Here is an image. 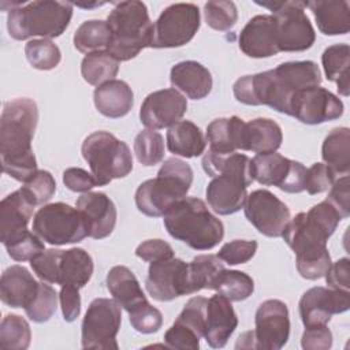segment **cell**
<instances>
[{"label": "cell", "mask_w": 350, "mask_h": 350, "mask_svg": "<svg viewBox=\"0 0 350 350\" xmlns=\"http://www.w3.org/2000/svg\"><path fill=\"white\" fill-rule=\"evenodd\" d=\"M252 331L253 349L280 350L290 336L287 305L280 299H267L260 304Z\"/></svg>", "instance_id": "cell-17"}, {"label": "cell", "mask_w": 350, "mask_h": 350, "mask_svg": "<svg viewBox=\"0 0 350 350\" xmlns=\"http://www.w3.org/2000/svg\"><path fill=\"white\" fill-rule=\"evenodd\" d=\"M38 123L34 100L22 97L4 103L0 118V159L3 172L26 182L37 170L31 139Z\"/></svg>", "instance_id": "cell-3"}, {"label": "cell", "mask_w": 350, "mask_h": 350, "mask_svg": "<svg viewBox=\"0 0 350 350\" xmlns=\"http://www.w3.org/2000/svg\"><path fill=\"white\" fill-rule=\"evenodd\" d=\"M107 288L113 299L127 313L135 306L146 301V297L137 280L135 275L124 265H115L108 271Z\"/></svg>", "instance_id": "cell-31"}, {"label": "cell", "mask_w": 350, "mask_h": 350, "mask_svg": "<svg viewBox=\"0 0 350 350\" xmlns=\"http://www.w3.org/2000/svg\"><path fill=\"white\" fill-rule=\"evenodd\" d=\"M204 171L213 179L206 187V201L213 212L232 215L247 197V187L253 183L252 159L242 153L217 154L208 150L202 157Z\"/></svg>", "instance_id": "cell-4"}, {"label": "cell", "mask_w": 350, "mask_h": 350, "mask_svg": "<svg viewBox=\"0 0 350 350\" xmlns=\"http://www.w3.org/2000/svg\"><path fill=\"white\" fill-rule=\"evenodd\" d=\"M8 256L15 261H30L33 257L45 250L44 241L34 231H25L4 245Z\"/></svg>", "instance_id": "cell-46"}, {"label": "cell", "mask_w": 350, "mask_h": 350, "mask_svg": "<svg viewBox=\"0 0 350 350\" xmlns=\"http://www.w3.org/2000/svg\"><path fill=\"white\" fill-rule=\"evenodd\" d=\"M187 111L186 97L174 88L148 94L139 109V120L149 130L171 127Z\"/></svg>", "instance_id": "cell-21"}, {"label": "cell", "mask_w": 350, "mask_h": 350, "mask_svg": "<svg viewBox=\"0 0 350 350\" xmlns=\"http://www.w3.org/2000/svg\"><path fill=\"white\" fill-rule=\"evenodd\" d=\"M283 141L280 126L269 118H256L245 123L243 150L254 153L276 152Z\"/></svg>", "instance_id": "cell-32"}, {"label": "cell", "mask_w": 350, "mask_h": 350, "mask_svg": "<svg viewBox=\"0 0 350 350\" xmlns=\"http://www.w3.org/2000/svg\"><path fill=\"white\" fill-rule=\"evenodd\" d=\"M200 29V10L193 3L168 5L153 23L149 48H178L186 45Z\"/></svg>", "instance_id": "cell-14"}, {"label": "cell", "mask_w": 350, "mask_h": 350, "mask_svg": "<svg viewBox=\"0 0 350 350\" xmlns=\"http://www.w3.org/2000/svg\"><path fill=\"white\" fill-rule=\"evenodd\" d=\"M135 256L148 262H156L174 257L172 246L163 239H146L135 249Z\"/></svg>", "instance_id": "cell-52"}, {"label": "cell", "mask_w": 350, "mask_h": 350, "mask_svg": "<svg viewBox=\"0 0 350 350\" xmlns=\"http://www.w3.org/2000/svg\"><path fill=\"white\" fill-rule=\"evenodd\" d=\"M268 8L273 18L279 52H302L316 41L314 29L305 14L306 1H256Z\"/></svg>", "instance_id": "cell-11"}, {"label": "cell", "mask_w": 350, "mask_h": 350, "mask_svg": "<svg viewBox=\"0 0 350 350\" xmlns=\"http://www.w3.org/2000/svg\"><path fill=\"white\" fill-rule=\"evenodd\" d=\"M129 319L131 327L141 334L157 332L163 325L161 312L157 308L152 306L148 299L135 306L133 310H130Z\"/></svg>", "instance_id": "cell-47"}, {"label": "cell", "mask_w": 350, "mask_h": 350, "mask_svg": "<svg viewBox=\"0 0 350 350\" xmlns=\"http://www.w3.org/2000/svg\"><path fill=\"white\" fill-rule=\"evenodd\" d=\"M321 63L328 81L335 82L339 94L347 97L350 93V48L347 44H334L321 55Z\"/></svg>", "instance_id": "cell-35"}, {"label": "cell", "mask_w": 350, "mask_h": 350, "mask_svg": "<svg viewBox=\"0 0 350 350\" xmlns=\"http://www.w3.org/2000/svg\"><path fill=\"white\" fill-rule=\"evenodd\" d=\"M239 49L249 57L262 59L279 53L272 15L253 16L239 33Z\"/></svg>", "instance_id": "cell-24"}, {"label": "cell", "mask_w": 350, "mask_h": 350, "mask_svg": "<svg viewBox=\"0 0 350 350\" xmlns=\"http://www.w3.org/2000/svg\"><path fill=\"white\" fill-rule=\"evenodd\" d=\"M308 168L280 153H257L252 159V176L262 186H276L284 193H301L306 186Z\"/></svg>", "instance_id": "cell-15"}, {"label": "cell", "mask_w": 350, "mask_h": 350, "mask_svg": "<svg viewBox=\"0 0 350 350\" xmlns=\"http://www.w3.org/2000/svg\"><path fill=\"white\" fill-rule=\"evenodd\" d=\"M342 217L325 200L290 219L282 238L295 254L297 271L308 280L323 278L331 267L328 238Z\"/></svg>", "instance_id": "cell-2"}, {"label": "cell", "mask_w": 350, "mask_h": 350, "mask_svg": "<svg viewBox=\"0 0 350 350\" xmlns=\"http://www.w3.org/2000/svg\"><path fill=\"white\" fill-rule=\"evenodd\" d=\"M168 234L194 250H209L224 237L223 223L197 197H185L163 216Z\"/></svg>", "instance_id": "cell-5"}, {"label": "cell", "mask_w": 350, "mask_h": 350, "mask_svg": "<svg viewBox=\"0 0 350 350\" xmlns=\"http://www.w3.org/2000/svg\"><path fill=\"white\" fill-rule=\"evenodd\" d=\"M97 186L127 176L133 170V154L129 145L108 131L89 134L81 148Z\"/></svg>", "instance_id": "cell-9"}, {"label": "cell", "mask_w": 350, "mask_h": 350, "mask_svg": "<svg viewBox=\"0 0 350 350\" xmlns=\"http://www.w3.org/2000/svg\"><path fill=\"white\" fill-rule=\"evenodd\" d=\"M25 55L31 67L41 71L53 70L62 60L59 46L46 38L30 40L25 45Z\"/></svg>", "instance_id": "cell-41"}, {"label": "cell", "mask_w": 350, "mask_h": 350, "mask_svg": "<svg viewBox=\"0 0 350 350\" xmlns=\"http://www.w3.org/2000/svg\"><path fill=\"white\" fill-rule=\"evenodd\" d=\"M224 269L223 262L215 254H200L194 257L189 262L191 294L204 288L215 290L216 282Z\"/></svg>", "instance_id": "cell-36"}, {"label": "cell", "mask_w": 350, "mask_h": 350, "mask_svg": "<svg viewBox=\"0 0 350 350\" xmlns=\"http://www.w3.org/2000/svg\"><path fill=\"white\" fill-rule=\"evenodd\" d=\"M204 18L209 27L227 31L232 29L238 21L237 5L232 1L212 0L204 5Z\"/></svg>", "instance_id": "cell-43"}, {"label": "cell", "mask_w": 350, "mask_h": 350, "mask_svg": "<svg viewBox=\"0 0 350 350\" xmlns=\"http://www.w3.org/2000/svg\"><path fill=\"white\" fill-rule=\"evenodd\" d=\"M200 339H201V336H198L196 332H193L191 329H189L175 321L164 334V342L171 349L198 350Z\"/></svg>", "instance_id": "cell-49"}, {"label": "cell", "mask_w": 350, "mask_h": 350, "mask_svg": "<svg viewBox=\"0 0 350 350\" xmlns=\"http://www.w3.org/2000/svg\"><path fill=\"white\" fill-rule=\"evenodd\" d=\"M74 46L82 53L107 51L111 41V29L105 21H85L74 33Z\"/></svg>", "instance_id": "cell-38"}, {"label": "cell", "mask_w": 350, "mask_h": 350, "mask_svg": "<svg viewBox=\"0 0 350 350\" xmlns=\"http://www.w3.org/2000/svg\"><path fill=\"white\" fill-rule=\"evenodd\" d=\"M107 23L111 29L107 52L118 62L131 60L144 48L150 46L153 23L142 1L116 3L107 18Z\"/></svg>", "instance_id": "cell-6"}, {"label": "cell", "mask_w": 350, "mask_h": 350, "mask_svg": "<svg viewBox=\"0 0 350 350\" xmlns=\"http://www.w3.org/2000/svg\"><path fill=\"white\" fill-rule=\"evenodd\" d=\"M167 148L176 156L198 157L205 152L206 139L197 124L190 120H179L168 127Z\"/></svg>", "instance_id": "cell-33"}, {"label": "cell", "mask_w": 350, "mask_h": 350, "mask_svg": "<svg viewBox=\"0 0 350 350\" xmlns=\"http://www.w3.org/2000/svg\"><path fill=\"white\" fill-rule=\"evenodd\" d=\"M137 160L146 167L159 164L164 159V138L156 130H142L134 139Z\"/></svg>", "instance_id": "cell-42"}, {"label": "cell", "mask_w": 350, "mask_h": 350, "mask_svg": "<svg viewBox=\"0 0 350 350\" xmlns=\"http://www.w3.org/2000/svg\"><path fill=\"white\" fill-rule=\"evenodd\" d=\"M301 346L305 350H328L332 346V332L327 325L305 327Z\"/></svg>", "instance_id": "cell-53"}, {"label": "cell", "mask_w": 350, "mask_h": 350, "mask_svg": "<svg viewBox=\"0 0 350 350\" xmlns=\"http://www.w3.org/2000/svg\"><path fill=\"white\" fill-rule=\"evenodd\" d=\"M63 183L68 190L77 193H86L97 186L96 178L79 167H70L64 170Z\"/></svg>", "instance_id": "cell-54"}, {"label": "cell", "mask_w": 350, "mask_h": 350, "mask_svg": "<svg viewBox=\"0 0 350 350\" xmlns=\"http://www.w3.org/2000/svg\"><path fill=\"white\" fill-rule=\"evenodd\" d=\"M119 72V62L107 51L88 53L81 63V74L83 79L93 86H100L115 79Z\"/></svg>", "instance_id": "cell-37"}, {"label": "cell", "mask_w": 350, "mask_h": 350, "mask_svg": "<svg viewBox=\"0 0 350 350\" xmlns=\"http://www.w3.org/2000/svg\"><path fill=\"white\" fill-rule=\"evenodd\" d=\"M145 287L149 295L160 302L191 294L189 264L180 258H168L150 262Z\"/></svg>", "instance_id": "cell-18"}, {"label": "cell", "mask_w": 350, "mask_h": 350, "mask_svg": "<svg viewBox=\"0 0 350 350\" xmlns=\"http://www.w3.org/2000/svg\"><path fill=\"white\" fill-rule=\"evenodd\" d=\"M335 176L336 175L328 165H325L324 163H314L312 167L308 168L305 190L310 196L320 194L332 186V183L335 182Z\"/></svg>", "instance_id": "cell-50"}, {"label": "cell", "mask_w": 350, "mask_h": 350, "mask_svg": "<svg viewBox=\"0 0 350 350\" xmlns=\"http://www.w3.org/2000/svg\"><path fill=\"white\" fill-rule=\"evenodd\" d=\"M257 241L234 239L231 242L224 243L216 256L228 265L245 264L253 258V256L257 252Z\"/></svg>", "instance_id": "cell-48"}, {"label": "cell", "mask_w": 350, "mask_h": 350, "mask_svg": "<svg viewBox=\"0 0 350 350\" xmlns=\"http://www.w3.org/2000/svg\"><path fill=\"white\" fill-rule=\"evenodd\" d=\"M245 123L238 116L217 118L206 127V142L209 149L217 154L234 153L238 149L243 150Z\"/></svg>", "instance_id": "cell-29"}, {"label": "cell", "mask_w": 350, "mask_h": 350, "mask_svg": "<svg viewBox=\"0 0 350 350\" xmlns=\"http://www.w3.org/2000/svg\"><path fill=\"white\" fill-rule=\"evenodd\" d=\"M298 308L305 327L327 325L334 314L349 310L350 293L331 287H312L302 294Z\"/></svg>", "instance_id": "cell-20"}, {"label": "cell", "mask_w": 350, "mask_h": 350, "mask_svg": "<svg viewBox=\"0 0 350 350\" xmlns=\"http://www.w3.org/2000/svg\"><path fill=\"white\" fill-rule=\"evenodd\" d=\"M23 183L25 185L21 189L25 191L34 206L49 201L56 191L55 178L49 171L45 170H38Z\"/></svg>", "instance_id": "cell-45"}, {"label": "cell", "mask_w": 350, "mask_h": 350, "mask_svg": "<svg viewBox=\"0 0 350 350\" xmlns=\"http://www.w3.org/2000/svg\"><path fill=\"white\" fill-rule=\"evenodd\" d=\"M59 299H60L63 319L67 323L75 321L81 313L79 288L74 286H62Z\"/></svg>", "instance_id": "cell-56"}, {"label": "cell", "mask_w": 350, "mask_h": 350, "mask_svg": "<svg viewBox=\"0 0 350 350\" xmlns=\"http://www.w3.org/2000/svg\"><path fill=\"white\" fill-rule=\"evenodd\" d=\"M38 279L52 284L82 288L93 275V260L82 247L48 249L30 260Z\"/></svg>", "instance_id": "cell-10"}, {"label": "cell", "mask_w": 350, "mask_h": 350, "mask_svg": "<svg viewBox=\"0 0 350 350\" xmlns=\"http://www.w3.org/2000/svg\"><path fill=\"white\" fill-rule=\"evenodd\" d=\"M93 101L101 115L118 119L126 116L131 111L134 105V93L127 82L112 79L94 89Z\"/></svg>", "instance_id": "cell-28"}, {"label": "cell", "mask_w": 350, "mask_h": 350, "mask_svg": "<svg viewBox=\"0 0 350 350\" xmlns=\"http://www.w3.org/2000/svg\"><path fill=\"white\" fill-rule=\"evenodd\" d=\"M215 290L231 302H239L253 294L254 282L242 271L224 269L216 282Z\"/></svg>", "instance_id": "cell-40"}, {"label": "cell", "mask_w": 350, "mask_h": 350, "mask_svg": "<svg viewBox=\"0 0 350 350\" xmlns=\"http://www.w3.org/2000/svg\"><path fill=\"white\" fill-rule=\"evenodd\" d=\"M325 282L328 287L336 290L349 291L350 288V260L347 257L339 258L334 264H331L329 269L327 271Z\"/></svg>", "instance_id": "cell-55"}, {"label": "cell", "mask_w": 350, "mask_h": 350, "mask_svg": "<svg viewBox=\"0 0 350 350\" xmlns=\"http://www.w3.org/2000/svg\"><path fill=\"white\" fill-rule=\"evenodd\" d=\"M321 157L335 175H347L350 170V130L336 127L324 138Z\"/></svg>", "instance_id": "cell-34"}, {"label": "cell", "mask_w": 350, "mask_h": 350, "mask_svg": "<svg viewBox=\"0 0 350 350\" xmlns=\"http://www.w3.org/2000/svg\"><path fill=\"white\" fill-rule=\"evenodd\" d=\"M40 283L22 265H11L0 279V298L11 308H26L37 295Z\"/></svg>", "instance_id": "cell-26"}, {"label": "cell", "mask_w": 350, "mask_h": 350, "mask_svg": "<svg viewBox=\"0 0 350 350\" xmlns=\"http://www.w3.org/2000/svg\"><path fill=\"white\" fill-rule=\"evenodd\" d=\"M34 205L22 189L8 194L0 202V239L3 245L27 231Z\"/></svg>", "instance_id": "cell-25"}, {"label": "cell", "mask_w": 350, "mask_h": 350, "mask_svg": "<svg viewBox=\"0 0 350 350\" xmlns=\"http://www.w3.org/2000/svg\"><path fill=\"white\" fill-rule=\"evenodd\" d=\"M72 16V4L68 1L37 0L25 3L8 11L7 30L18 41L31 37L56 38L68 27Z\"/></svg>", "instance_id": "cell-8"}, {"label": "cell", "mask_w": 350, "mask_h": 350, "mask_svg": "<svg viewBox=\"0 0 350 350\" xmlns=\"http://www.w3.org/2000/svg\"><path fill=\"white\" fill-rule=\"evenodd\" d=\"M321 72L312 60L286 62L272 70L245 75L232 85L237 101L246 105H268L290 116L294 96L306 88L320 86Z\"/></svg>", "instance_id": "cell-1"}, {"label": "cell", "mask_w": 350, "mask_h": 350, "mask_svg": "<svg viewBox=\"0 0 350 350\" xmlns=\"http://www.w3.org/2000/svg\"><path fill=\"white\" fill-rule=\"evenodd\" d=\"M75 206L83 216L88 237L103 239L112 234L118 212L113 201L105 193L86 191L77 200Z\"/></svg>", "instance_id": "cell-22"}, {"label": "cell", "mask_w": 350, "mask_h": 350, "mask_svg": "<svg viewBox=\"0 0 350 350\" xmlns=\"http://www.w3.org/2000/svg\"><path fill=\"white\" fill-rule=\"evenodd\" d=\"M56 308L57 294L55 288L42 282L34 299L25 308V313L34 323H45L55 314Z\"/></svg>", "instance_id": "cell-44"}, {"label": "cell", "mask_w": 350, "mask_h": 350, "mask_svg": "<svg viewBox=\"0 0 350 350\" xmlns=\"http://www.w3.org/2000/svg\"><path fill=\"white\" fill-rule=\"evenodd\" d=\"M193 183L191 167L176 157L167 159L157 176L142 182L135 191L138 211L149 217L164 216L172 205L186 197Z\"/></svg>", "instance_id": "cell-7"}, {"label": "cell", "mask_w": 350, "mask_h": 350, "mask_svg": "<svg viewBox=\"0 0 350 350\" xmlns=\"http://www.w3.org/2000/svg\"><path fill=\"white\" fill-rule=\"evenodd\" d=\"M319 30L325 36L346 34L350 30V3L346 0L308 1Z\"/></svg>", "instance_id": "cell-30"}, {"label": "cell", "mask_w": 350, "mask_h": 350, "mask_svg": "<svg viewBox=\"0 0 350 350\" xmlns=\"http://www.w3.org/2000/svg\"><path fill=\"white\" fill-rule=\"evenodd\" d=\"M31 332L29 323L14 313L7 314L0 325V347L4 350H25L30 346Z\"/></svg>", "instance_id": "cell-39"}, {"label": "cell", "mask_w": 350, "mask_h": 350, "mask_svg": "<svg viewBox=\"0 0 350 350\" xmlns=\"http://www.w3.org/2000/svg\"><path fill=\"white\" fill-rule=\"evenodd\" d=\"M343 103L329 90L321 86H312L299 90L290 107V116L304 124H321L339 119L343 115Z\"/></svg>", "instance_id": "cell-19"}, {"label": "cell", "mask_w": 350, "mask_h": 350, "mask_svg": "<svg viewBox=\"0 0 350 350\" xmlns=\"http://www.w3.org/2000/svg\"><path fill=\"white\" fill-rule=\"evenodd\" d=\"M31 230L53 246L78 243L88 237L81 212L64 202H52L40 208L33 217Z\"/></svg>", "instance_id": "cell-12"}, {"label": "cell", "mask_w": 350, "mask_h": 350, "mask_svg": "<svg viewBox=\"0 0 350 350\" xmlns=\"http://www.w3.org/2000/svg\"><path fill=\"white\" fill-rule=\"evenodd\" d=\"M350 180L349 175H343L338 180H335L331 186L328 197L325 201L331 204L335 211L339 213L342 219H347L350 216Z\"/></svg>", "instance_id": "cell-51"}, {"label": "cell", "mask_w": 350, "mask_h": 350, "mask_svg": "<svg viewBox=\"0 0 350 350\" xmlns=\"http://www.w3.org/2000/svg\"><path fill=\"white\" fill-rule=\"evenodd\" d=\"M122 323L120 305L115 299L96 298L88 306L81 327L83 349H118L116 335Z\"/></svg>", "instance_id": "cell-13"}, {"label": "cell", "mask_w": 350, "mask_h": 350, "mask_svg": "<svg viewBox=\"0 0 350 350\" xmlns=\"http://www.w3.org/2000/svg\"><path fill=\"white\" fill-rule=\"evenodd\" d=\"M238 325L237 313L231 301L221 294L212 295L206 302L204 339L213 349H221Z\"/></svg>", "instance_id": "cell-23"}, {"label": "cell", "mask_w": 350, "mask_h": 350, "mask_svg": "<svg viewBox=\"0 0 350 350\" xmlns=\"http://www.w3.org/2000/svg\"><path fill=\"white\" fill-rule=\"evenodd\" d=\"M170 81L174 89L180 90L191 100L206 97L213 85L209 70L194 60H185L172 66Z\"/></svg>", "instance_id": "cell-27"}, {"label": "cell", "mask_w": 350, "mask_h": 350, "mask_svg": "<svg viewBox=\"0 0 350 350\" xmlns=\"http://www.w3.org/2000/svg\"><path fill=\"white\" fill-rule=\"evenodd\" d=\"M243 211L249 223L260 234L269 238L282 237L291 219L288 206L265 189H258L247 194Z\"/></svg>", "instance_id": "cell-16"}]
</instances>
